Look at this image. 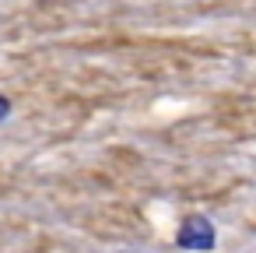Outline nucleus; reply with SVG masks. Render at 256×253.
<instances>
[{
  "label": "nucleus",
  "instance_id": "2",
  "mask_svg": "<svg viewBox=\"0 0 256 253\" xmlns=\"http://www.w3.org/2000/svg\"><path fill=\"white\" fill-rule=\"evenodd\" d=\"M8 116H11V99H8V95H0V123H4Z\"/></svg>",
  "mask_w": 256,
  "mask_h": 253
},
{
  "label": "nucleus",
  "instance_id": "1",
  "mask_svg": "<svg viewBox=\"0 0 256 253\" xmlns=\"http://www.w3.org/2000/svg\"><path fill=\"white\" fill-rule=\"evenodd\" d=\"M176 246L186 253H210L218 246V228L207 214H190L176 228Z\"/></svg>",
  "mask_w": 256,
  "mask_h": 253
}]
</instances>
